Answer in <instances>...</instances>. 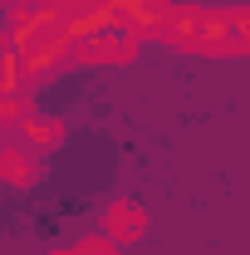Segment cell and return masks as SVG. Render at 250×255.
Segmentation results:
<instances>
[{
  "label": "cell",
  "instance_id": "cell-1",
  "mask_svg": "<svg viewBox=\"0 0 250 255\" xmlns=\"http://www.w3.org/2000/svg\"><path fill=\"white\" fill-rule=\"evenodd\" d=\"M132 49H137V34L127 30V25H113V30L74 44V54L84 64H123V59H132Z\"/></svg>",
  "mask_w": 250,
  "mask_h": 255
},
{
  "label": "cell",
  "instance_id": "cell-2",
  "mask_svg": "<svg viewBox=\"0 0 250 255\" xmlns=\"http://www.w3.org/2000/svg\"><path fill=\"white\" fill-rule=\"evenodd\" d=\"M162 39L182 44V49H201V10H167Z\"/></svg>",
  "mask_w": 250,
  "mask_h": 255
},
{
  "label": "cell",
  "instance_id": "cell-3",
  "mask_svg": "<svg viewBox=\"0 0 250 255\" xmlns=\"http://www.w3.org/2000/svg\"><path fill=\"white\" fill-rule=\"evenodd\" d=\"M142 236V206L137 201H118L108 211V241H132Z\"/></svg>",
  "mask_w": 250,
  "mask_h": 255
},
{
  "label": "cell",
  "instance_id": "cell-4",
  "mask_svg": "<svg viewBox=\"0 0 250 255\" xmlns=\"http://www.w3.org/2000/svg\"><path fill=\"white\" fill-rule=\"evenodd\" d=\"M226 49L231 54L250 49V10H226Z\"/></svg>",
  "mask_w": 250,
  "mask_h": 255
},
{
  "label": "cell",
  "instance_id": "cell-5",
  "mask_svg": "<svg viewBox=\"0 0 250 255\" xmlns=\"http://www.w3.org/2000/svg\"><path fill=\"white\" fill-rule=\"evenodd\" d=\"M54 255H113V251H108V246H98V241H89L84 251H54Z\"/></svg>",
  "mask_w": 250,
  "mask_h": 255
},
{
  "label": "cell",
  "instance_id": "cell-6",
  "mask_svg": "<svg viewBox=\"0 0 250 255\" xmlns=\"http://www.w3.org/2000/svg\"><path fill=\"white\" fill-rule=\"evenodd\" d=\"M157 5H162V0H157Z\"/></svg>",
  "mask_w": 250,
  "mask_h": 255
}]
</instances>
